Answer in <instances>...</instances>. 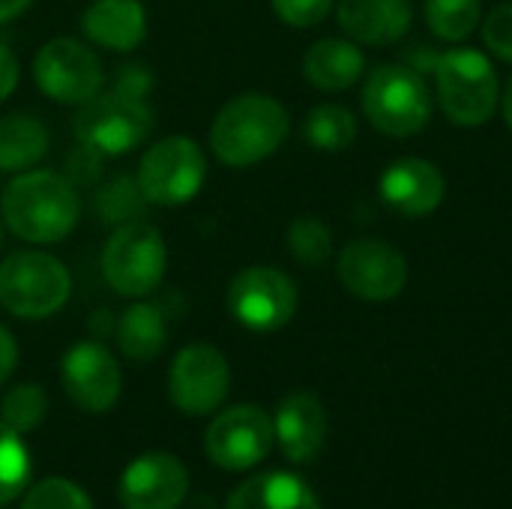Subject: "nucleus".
<instances>
[{
    "label": "nucleus",
    "mask_w": 512,
    "mask_h": 509,
    "mask_svg": "<svg viewBox=\"0 0 512 509\" xmlns=\"http://www.w3.org/2000/svg\"><path fill=\"white\" fill-rule=\"evenodd\" d=\"M15 363H18V345H15V336L0 324V384L15 372Z\"/></svg>",
    "instance_id": "37"
},
{
    "label": "nucleus",
    "mask_w": 512,
    "mask_h": 509,
    "mask_svg": "<svg viewBox=\"0 0 512 509\" xmlns=\"http://www.w3.org/2000/svg\"><path fill=\"white\" fill-rule=\"evenodd\" d=\"M114 327L123 357L135 363L159 357L168 345V312L162 303H135L120 315Z\"/></svg>",
    "instance_id": "22"
},
{
    "label": "nucleus",
    "mask_w": 512,
    "mask_h": 509,
    "mask_svg": "<svg viewBox=\"0 0 512 509\" xmlns=\"http://www.w3.org/2000/svg\"><path fill=\"white\" fill-rule=\"evenodd\" d=\"M363 111L378 132L408 138L426 129L432 117V93L423 75L405 63L378 66L363 84Z\"/></svg>",
    "instance_id": "4"
},
{
    "label": "nucleus",
    "mask_w": 512,
    "mask_h": 509,
    "mask_svg": "<svg viewBox=\"0 0 512 509\" xmlns=\"http://www.w3.org/2000/svg\"><path fill=\"white\" fill-rule=\"evenodd\" d=\"M150 129H153V111L147 99L120 90L96 93L78 108L72 120L75 141L93 147L102 156L132 153L150 135Z\"/></svg>",
    "instance_id": "7"
},
{
    "label": "nucleus",
    "mask_w": 512,
    "mask_h": 509,
    "mask_svg": "<svg viewBox=\"0 0 512 509\" xmlns=\"http://www.w3.org/2000/svg\"><path fill=\"white\" fill-rule=\"evenodd\" d=\"M21 509H93V501L78 483L63 477H48L33 489H27Z\"/></svg>",
    "instance_id": "30"
},
{
    "label": "nucleus",
    "mask_w": 512,
    "mask_h": 509,
    "mask_svg": "<svg viewBox=\"0 0 512 509\" xmlns=\"http://www.w3.org/2000/svg\"><path fill=\"white\" fill-rule=\"evenodd\" d=\"M30 483V453L15 429L0 423V507L12 504Z\"/></svg>",
    "instance_id": "27"
},
{
    "label": "nucleus",
    "mask_w": 512,
    "mask_h": 509,
    "mask_svg": "<svg viewBox=\"0 0 512 509\" xmlns=\"http://www.w3.org/2000/svg\"><path fill=\"white\" fill-rule=\"evenodd\" d=\"M0 243H3V222H0Z\"/></svg>",
    "instance_id": "41"
},
{
    "label": "nucleus",
    "mask_w": 512,
    "mask_h": 509,
    "mask_svg": "<svg viewBox=\"0 0 512 509\" xmlns=\"http://www.w3.org/2000/svg\"><path fill=\"white\" fill-rule=\"evenodd\" d=\"M441 54H444V51H438V48H432V45L420 42V45H411V48L402 54V63H405L408 69H414L417 75H429V72H435V69H438Z\"/></svg>",
    "instance_id": "35"
},
{
    "label": "nucleus",
    "mask_w": 512,
    "mask_h": 509,
    "mask_svg": "<svg viewBox=\"0 0 512 509\" xmlns=\"http://www.w3.org/2000/svg\"><path fill=\"white\" fill-rule=\"evenodd\" d=\"M288 129L291 117L279 99L267 93H240L213 117L210 147L225 165L246 168L273 156L288 138Z\"/></svg>",
    "instance_id": "2"
},
{
    "label": "nucleus",
    "mask_w": 512,
    "mask_h": 509,
    "mask_svg": "<svg viewBox=\"0 0 512 509\" xmlns=\"http://www.w3.org/2000/svg\"><path fill=\"white\" fill-rule=\"evenodd\" d=\"M18 60H15V54L0 42V102L3 99H9L12 93H15V87H18Z\"/></svg>",
    "instance_id": "36"
},
{
    "label": "nucleus",
    "mask_w": 512,
    "mask_h": 509,
    "mask_svg": "<svg viewBox=\"0 0 512 509\" xmlns=\"http://www.w3.org/2000/svg\"><path fill=\"white\" fill-rule=\"evenodd\" d=\"M111 90L147 99V93L153 90V72L147 66H141V63H126V66H120L114 72V87Z\"/></svg>",
    "instance_id": "34"
},
{
    "label": "nucleus",
    "mask_w": 512,
    "mask_h": 509,
    "mask_svg": "<svg viewBox=\"0 0 512 509\" xmlns=\"http://www.w3.org/2000/svg\"><path fill=\"white\" fill-rule=\"evenodd\" d=\"M168 267L165 240L156 225L132 219L114 228L102 249V276L120 297L153 294Z\"/></svg>",
    "instance_id": "5"
},
{
    "label": "nucleus",
    "mask_w": 512,
    "mask_h": 509,
    "mask_svg": "<svg viewBox=\"0 0 512 509\" xmlns=\"http://www.w3.org/2000/svg\"><path fill=\"white\" fill-rule=\"evenodd\" d=\"M228 312L255 333L282 330L297 312V288L276 267H246L228 285Z\"/></svg>",
    "instance_id": "12"
},
{
    "label": "nucleus",
    "mask_w": 512,
    "mask_h": 509,
    "mask_svg": "<svg viewBox=\"0 0 512 509\" xmlns=\"http://www.w3.org/2000/svg\"><path fill=\"white\" fill-rule=\"evenodd\" d=\"M276 444L273 420L258 405H231L204 432V453L222 471H249L261 465Z\"/></svg>",
    "instance_id": "9"
},
{
    "label": "nucleus",
    "mask_w": 512,
    "mask_h": 509,
    "mask_svg": "<svg viewBox=\"0 0 512 509\" xmlns=\"http://www.w3.org/2000/svg\"><path fill=\"white\" fill-rule=\"evenodd\" d=\"M3 225L24 243H60L81 216L75 186L57 171H24L0 195Z\"/></svg>",
    "instance_id": "1"
},
{
    "label": "nucleus",
    "mask_w": 512,
    "mask_h": 509,
    "mask_svg": "<svg viewBox=\"0 0 512 509\" xmlns=\"http://www.w3.org/2000/svg\"><path fill=\"white\" fill-rule=\"evenodd\" d=\"M366 69V57L354 42L345 39H321L303 57V75L312 87L339 93L360 81Z\"/></svg>",
    "instance_id": "21"
},
{
    "label": "nucleus",
    "mask_w": 512,
    "mask_h": 509,
    "mask_svg": "<svg viewBox=\"0 0 512 509\" xmlns=\"http://www.w3.org/2000/svg\"><path fill=\"white\" fill-rule=\"evenodd\" d=\"M33 78L39 90L60 105H84L105 81L102 60L84 42L57 36L33 57Z\"/></svg>",
    "instance_id": "10"
},
{
    "label": "nucleus",
    "mask_w": 512,
    "mask_h": 509,
    "mask_svg": "<svg viewBox=\"0 0 512 509\" xmlns=\"http://www.w3.org/2000/svg\"><path fill=\"white\" fill-rule=\"evenodd\" d=\"M60 381L75 408L87 414H105L117 405L123 390V375L114 354L96 342H75L60 360Z\"/></svg>",
    "instance_id": "14"
},
{
    "label": "nucleus",
    "mask_w": 512,
    "mask_h": 509,
    "mask_svg": "<svg viewBox=\"0 0 512 509\" xmlns=\"http://www.w3.org/2000/svg\"><path fill=\"white\" fill-rule=\"evenodd\" d=\"M336 0H273L276 15L291 27H312L327 18Z\"/></svg>",
    "instance_id": "32"
},
{
    "label": "nucleus",
    "mask_w": 512,
    "mask_h": 509,
    "mask_svg": "<svg viewBox=\"0 0 512 509\" xmlns=\"http://www.w3.org/2000/svg\"><path fill=\"white\" fill-rule=\"evenodd\" d=\"M273 429H276V444L282 456L294 465H306L318 459L327 441L324 405L312 393H291L279 402Z\"/></svg>",
    "instance_id": "17"
},
{
    "label": "nucleus",
    "mask_w": 512,
    "mask_h": 509,
    "mask_svg": "<svg viewBox=\"0 0 512 509\" xmlns=\"http://www.w3.org/2000/svg\"><path fill=\"white\" fill-rule=\"evenodd\" d=\"M48 153V129L36 114L0 117V171L15 174L33 168Z\"/></svg>",
    "instance_id": "23"
},
{
    "label": "nucleus",
    "mask_w": 512,
    "mask_h": 509,
    "mask_svg": "<svg viewBox=\"0 0 512 509\" xmlns=\"http://www.w3.org/2000/svg\"><path fill=\"white\" fill-rule=\"evenodd\" d=\"M339 27L363 45H396L414 21L411 0H339Z\"/></svg>",
    "instance_id": "18"
},
{
    "label": "nucleus",
    "mask_w": 512,
    "mask_h": 509,
    "mask_svg": "<svg viewBox=\"0 0 512 509\" xmlns=\"http://www.w3.org/2000/svg\"><path fill=\"white\" fill-rule=\"evenodd\" d=\"M288 249L306 267H321L333 252V234L318 216H300L288 228Z\"/></svg>",
    "instance_id": "29"
},
{
    "label": "nucleus",
    "mask_w": 512,
    "mask_h": 509,
    "mask_svg": "<svg viewBox=\"0 0 512 509\" xmlns=\"http://www.w3.org/2000/svg\"><path fill=\"white\" fill-rule=\"evenodd\" d=\"M336 273L348 294L369 303H387L402 294L408 261L387 240H354L339 252Z\"/></svg>",
    "instance_id": "13"
},
{
    "label": "nucleus",
    "mask_w": 512,
    "mask_h": 509,
    "mask_svg": "<svg viewBox=\"0 0 512 509\" xmlns=\"http://www.w3.org/2000/svg\"><path fill=\"white\" fill-rule=\"evenodd\" d=\"M504 120H507V126H510L512 132V78L510 84H507V90H504Z\"/></svg>",
    "instance_id": "39"
},
{
    "label": "nucleus",
    "mask_w": 512,
    "mask_h": 509,
    "mask_svg": "<svg viewBox=\"0 0 512 509\" xmlns=\"http://www.w3.org/2000/svg\"><path fill=\"white\" fill-rule=\"evenodd\" d=\"M147 207V198L138 186L135 177H114L108 180L96 195H93V210L99 213V219L105 225H123V222H132V219H141Z\"/></svg>",
    "instance_id": "25"
},
{
    "label": "nucleus",
    "mask_w": 512,
    "mask_h": 509,
    "mask_svg": "<svg viewBox=\"0 0 512 509\" xmlns=\"http://www.w3.org/2000/svg\"><path fill=\"white\" fill-rule=\"evenodd\" d=\"M306 141L315 147V150H324V153H342L354 144L357 138V120L348 108L342 105H318L309 111L306 117Z\"/></svg>",
    "instance_id": "24"
},
{
    "label": "nucleus",
    "mask_w": 512,
    "mask_h": 509,
    "mask_svg": "<svg viewBox=\"0 0 512 509\" xmlns=\"http://www.w3.org/2000/svg\"><path fill=\"white\" fill-rule=\"evenodd\" d=\"M426 24L444 42H462L480 24V0H426Z\"/></svg>",
    "instance_id": "26"
},
{
    "label": "nucleus",
    "mask_w": 512,
    "mask_h": 509,
    "mask_svg": "<svg viewBox=\"0 0 512 509\" xmlns=\"http://www.w3.org/2000/svg\"><path fill=\"white\" fill-rule=\"evenodd\" d=\"M30 3H33V0H0V24H6V21L18 18Z\"/></svg>",
    "instance_id": "38"
},
{
    "label": "nucleus",
    "mask_w": 512,
    "mask_h": 509,
    "mask_svg": "<svg viewBox=\"0 0 512 509\" xmlns=\"http://www.w3.org/2000/svg\"><path fill=\"white\" fill-rule=\"evenodd\" d=\"M72 279L63 261L39 249H21L0 264V306L24 321H42L69 300Z\"/></svg>",
    "instance_id": "3"
},
{
    "label": "nucleus",
    "mask_w": 512,
    "mask_h": 509,
    "mask_svg": "<svg viewBox=\"0 0 512 509\" xmlns=\"http://www.w3.org/2000/svg\"><path fill=\"white\" fill-rule=\"evenodd\" d=\"M438 99L456 126H483L498 108V72L477 48L444 51L435 69Z\"/></svg>",
    "instance_id": "6"
},
{
    "label": "nucleus",
    "mask_w": 512,
    "mask_h": 509,
    "mask_svg": "<svg viewBox=\"0 0 512 509\" xmlns=\"http://www.w3.org/2000/svg\"><path fill=\"white\" fill-rule=\"evenodd\" d=\"M447 183L444 174L417 156L393 162L381 177V198L390 210L408 219H423L444 204Z\"/></svg>",
    "instance_id": "16"
},
{
    "label": "nucleus",
    "mask_w": 512,
    "mask_h": 509,
    "mask_svg": "<svg viewBox=\"0 0 512 509\" xmlns=\"http://www.w3.org/2000/svg\"><path fill=\"white\" fill-rule=\"evenodd\" d=\"M483 39L495 57L512 63V3L495 6L483 21Z\"/></svg>",
    "instance_id": "31"
},
{
    "label": "nucleus",
    "mask_w": 512,
    "mask_h": 509,
    "mask_svg": "<svg viewBox=\"0 0 512 509\" xmlns=\"http://www.w3.org/2000/svg\"><path fill=\"white\" fill-rule=\"evenodd\" d=\"M189 495V471L171 453H147L126 465L117 498L123 509H177Z\"/></svg>",
    "instance_id": "15"
},
{
    "label": "nucleus",
    "mask_w": 512,
    "mask_h": 509,
    "mask_svg": "<svg viewBox=\"0 0 512 509\" xmlns=\"http://www.w3.org/2000/svg\"><path fill=\"white\" fill-rule=\"evenodd\" d=\"M84 36L108 51H135L147 36V12L138 0H93L81 15Z\"/></svg>",
    "instance_id": "19"
},
{
    "label": "nucleus",
    "mask_w": 512,
    "mask_h": 509,
    "mask_svg": "<svg viewBox=\"0 0 512 509\" xmlns=\"http://www.w3.org/2000/svg\"><path fill=\"white\" fill-rule=\"evenodd\" d=\"M225 509H321V504L306 480L285 471H267L243 480L228 495Z\"/></svg>",
    "instance_id": "20"
},
{
    "label": "nucleus",
    "mask_w": 512,
    "mask_h": 509,
    "mask_svg": "<svg viewBox=\"0 0 512 509\" xmlns=\"http://www.w3.org/2000/svg\"><path fill=\"white\" fill-rule=\"evenodd\" d=\"M48 414V396L39 384H18L0 402V420L18 435L36 432Z\"/></svg>",
    "instance_id": "28"
},
{
    "label": "nucleus",
    "mask_w": 512,
    "mask_h": 509,
    "mask_svg": "<svg viewBox=\"0 0 512 509\" xmlns=\"http://www.w3.org/2000/svg\"><path fill=\"white\" fill-rule=\"evenodd\" d=\"M204 177H207V159L201 147L186 135H168L141 156L135 180L147 204L177 207L198 195Z\"/></svg>",
    "instance_id": "8"
},
{
    "label": "nucleus",
    "mask_w": 512,
    "mask_h": 509,
    "mask_svg": "<svg viewBox=\"0 0 512 509\" xmlns=\"http://www.w3.org/2000/svg\"><path fill=\"white\" fill-rule=\"evenodd\" d=\"M231 390V369L219 348L207 342L186 345L168 372V396L177 411L189 417L213 414Z\"/></svg>",
    "instance_id": "11"
},
{
    "label": "nucleus",
    "mask_w": 512,
    "mask_h": 509,
    "mask_svg": "<svg viewBox=\"0 0 512 509\" xmlns=\"http://www.w3.org/2000/svg\"><path fill=\"white\" fill-rule=\"evenodd\" d=\"M102 159H105L102 153L75 141V150L66 159V180L69 183H93L102 171Z\"/></svg>",
    "instance_id": "33"
},
{
    "label": "nucleus",
    "mask_w": 512,
    "mask_h": 509,
    "mask_svg": "<svg viewBox=\"0 0 512 509\" xmlns=\"http://www.w3.org/2000/svg\"><path fill=\"white\" fill-rule=\"evenodd\" d=\"M192 509H216V507L210 504V498H195V504H192Z\"/></svg>",
    "instance_id": "40"
}]
</instances>
